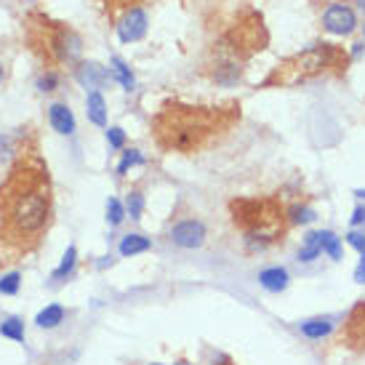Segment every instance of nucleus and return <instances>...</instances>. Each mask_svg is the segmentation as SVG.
Instances as JSON below:
<instances>
[{"label":"nucleus","mask_w":365,"mask_h":365,"mask_svg":"<svg viewBox=\"0 0 365 365\" xmlns=\"http://www.w3.org/2000/svg\"><path fill=\"white\" fill-rule=\"evenodd\" d=\"M48 120H51L53 131L59 133H72L75 131V115L67 104H51L48 107Z\"/></svg>","instance_id":"nucleus-14"},{"label":"nucleus","mask_w":365,"mask_h":365,"mask_svg":"<svg viewBox=\"0 0 365 365\" xmlns=\"http://www.w3.org/2000/svg\"><path fill=\"white\" fill-rule=\"evenodd\" d=\"M75 259H78V251H75V245L67 248V254H64V262L59 264V269L53 272V280H61V277H67V274L75 269Z\"/></svg>","instance_id":"nucleus-24"},{"label":"nucleus","mask_w":365,"mask_h":365,"mask_svg":"<svg viewBox=\"0 0 365 365\" xmlns=\"http://www.w3.org/2000/svg\"><path fill=\"white\" fill-rule=\"evenodd\" d=\"M355 280H357V283H363V285H365V254H363V259H360V264H357Z\"/></svg>","instance_id":"nucleus-32"},{"label":"nucleus","mask_w":365,"mask_h":365,"mask_svg":"<svg viewBox=\"0 0 365 365\" xmlns=\"http://www.w3.org/2000/svg\"><path fill=\"white\" fill-rule=\"evenodd\" d=\"M125 208H128V213H131V219H142V211H144L142 192H128V200H125Z\"/></svg>","instance_id":"nucleus-27"},{"label":"nucleus","mask_w":365,"mask_h":365,"mask_svg":"<svg viewBox=\"0 0 365 365\" xmlns=\"http://www.w3.org/2000/svg\"><path fill=\"white\" fill-rule=\"evenodd\" d=\"M171 240L179 248H200L205 240V227L195 219H184L171 230Z\"/></svg>","instance_id":"nucleus-10"},{"label":"nucleus","mask_w":365,"mask_h":365,"mask_svg":"<svg viewBox=\"0 0 365 365\" xmlns=\"http://www.w3.org/2000/svg\"><path fill=\"white\" fill-rule=\"evenodd\" d=\"M352 224H365V208L360 205V208H355V213H352Z\"/></svg>","instance_id":"nucleus-33"},{"label":"nucleus","mask_w":365,"mask_h":365,"mask_svg":"<svg viewBox=\"0 0 365 365\" xmlns=\"http://www.w3.org/2000/svg\"><path fill=\"white\" fill-rule=\"evenodd\" d=\"M53 222V182L35 133H21L0 179V269L30 259Z\"/></svg>","instance_id":"nucleus-1"},{"label":"nucleus","mask_w":365,"mask_h":365,"mask_svg":"<svg viewBox=\"0 0 365 365\" xmlns=\"http://www.w3.org/2000/svg\"><path fill=\"white\" fill-rule=\"evenodd\" d=\"M232 224L243 232L248 248L262 251L280 243L288 232V213L274 197H237L230 203Z\"/></svg>","instance_id":"nucleus-4"},{"label":"nucleus","mask_w":365,"mask_h":365,"mask_svg":"<svg viewBox=\"0 0 365 365\" xmlns=\"http://www.w3.org/2000/svg\"><path fill=\"white\" fill-rule=\"evenodd\" d=\"M21 32L27 48L46 67V72H59L61 67L81 64L83 38L67 21L51 19L43 11H27L21 19Z\"/></svg>","instance_id":"nucleus-3"},{"label":"nucleus","mask_w":365,"mask_h":365,"mask_svg":"<svg viewBox=\"0 0 365 365\" xmlns=\"http://www.w3.org/2000/svg\"><path fill=\"white\" fill-rule=\"evenodd\" d=\"M123 219H125V208H123V203L118 200V197H110V200H107V222H110L112 227H118Z\"/></svg>","instance_id":"nucleus-25"},{"label":"nucleus","mask_w":365,"mask_h":365,"mask_svg":"<svg viewBox=\"0 0 365 365\" xmlns=\"http://www.w3.org/2000/svg\"><path fill=\"white\" fill-rule=\"evenodd\" d=\"M363 35H365V24H363Z\"/></svg>","instance_id":"nucleus-37"},{"label":"nucleus","mask_w":365,"mask_h":365,"mask_svg":"<svg viewBox=\"0 0 365 365\" xmlns=\"http://www.w3.org/2000/svg\"><path fill=\"white\" fill-rule=\"evenodd\" d=\"M75 78H78L86 88H93V91H96L99 86H104V83L110 81V72L91 61V64H78V67H75Z\"/></svg>","instance_id":"nucleus-11"},{"label":"nucleus","mask_w":365,"mask_h":365,"mask_svg":"<svg viewBox=\"0 0 365 365\" xmlns=\"http://www.w3.org/2000/svg\"><path fill=\"white\" fill-rule=\"evenodd\" d=\"M64 307L61 304H48L46 309H41L38 312V317H35V323L41 325V328H56V325L64 320Z\"/></svg>","instance_id":"nucleus-17"},{"label":"nucleus","mask_w":365,"mask_h":365,"mask_svg":"<svg viewBox=\"0 0 365 365\" xmlns=\"http://www.w3.org/2000/svg\"><path fill=\"white\" fill-rule=\"evenodd\" d=\"M349 67V53L341 46L334 43H320L312 46L302 53H294L285 61H280L267 78L262 81V88H288V86H299L304 81L320 78V75H344Z\"/></svg>","instance_id":"nucleus-5"},{"label":"nucleus","mask_w":365,"mask_h":365,"mask_svg":"<svg viewBox=\"0 0 365 365\" xmlns=\"http://www.w3.org/2000/svg\"><path fill=\"white\" fill-rule=\"evenodd\" d=\"M320 254H323V245H320V232H307L304 245L299 248V262H314Z\"/></svg>","instance_id":"nucleus-18"},{"label":"nucleus","mask_w":365,"mask_h":365,"mask_svg":"<svg viewBox=\"0 0 365 365\" xmlns=\"http://www.w3.org/2000/svg\"><path fill=\"white\" fill-rule=\"evenodd\" d=\"M285 213H288V222L291 224H309V222H314V216H317L309 205H302V203L291 205Z\"/></svg>","instance_id":"nucleus-20"},{"label":"nucleus","mask_w":365,"mask_h":365,"mask_svg":"<svg viewBox=\"0 0 365 365\" xmlns=\"http://www.w3.org/2000/svg\"><path fill=\"white\" fill-rule=\"evenodd\" d=\"M323 27L334 35H349L357 27L355 9L349 3H331L323 14Z\"/></svg>","instance_id":"nucleus-7"},{"label":"nucleus","mask_w":365,"mask_h":365,"mask_svg":"<svg viewBox=\"0 0 365 365\" xmlns=\"http://www.w3.org/2000/svg\"><path fill=\"white\" fill-rule=\"evenodd\" d=\"M320 245H323V254H328L331 259H341V240L331 230H320Z\"/></svg>","instance_id":"nucleus-19"},{"label":"nucleus","mask_w":365,"mask_h":365,"mask_svg":"<svg viewBox=\"0 0 365 365\" xmlns=\"http://www.w3.org/2000/svg\"><path fill=\"white\" fill-rule=\"evenodd\" d=\"M38 86H41V91H53L59 86V72H46Z\"/></svg>","instance_id":"nucleus-31"},{"label":"nucleus","mask_w":365,"mask_h":365,"mask_svg":"<svg viewBox=\"0 0 365 365\" xmlns=\"http://www.w3.org/2000/svg\"><path fill=\"white\" fill-rule=\"evenodd\" d=\"M240 120V107H195L184 102H165L155 112L153 136L163 153L195 155L208 150Z\"/></svg>","instance_id":"nucleus-2"},{"label":"nucleus","mask_w":365,"mask_h":365,"mask_svg":"<svg viewBox=\"0 0 365 365\" xmlns=\"http://www.w3.org/2000/svg\"><path fill=\"white\" fill-rule=\"evenodd\" d=\"M0 334L6 336V339H14V341H24V323H21L19 317H9L0 325Z\"/></svg>","instance_id":"nucleus-22"},{"label":"nucleus","mask_w":365,"mask_h":365,"mask_svg":"<svg viewBox=\"0 0 365 365\" xmlns=\"http://www.w3.org/2000/svg\"><path fill=\"white\" fill-rule=\"evenodd\" d=\"M0 83H3V67H0Z\"/></svg>","instance_id":"nucleus-36"},{"label":"nucleus","mask_w":365,"mask_h":365,"mask_svg":"<svg viewBox=\"0 0 365 365\" xmlns=\"http://www.w3.org/2000/svg\"><path fill=\"white\" fill-rule=\"evenodd\" d=\"M363 227H365V224H363Z\"/></svg>","instance_id":"nucleus-38"},{"label":"nucleus","mask_w":365,"mask_h":365,"mask_svg":"<svg viewBox=\"0 0 365 365\" xmlns=\"http://www.w3.org/2000/svg\"><path fill=\"white\" fill-rule=\"evenodd\" d=\"M107 142H110L112 150H120L123 144H125V133H123V128H110V131H107Z\"/></svg>","instance_id":"nucleus-30"},{"label":"nucleus","mask_w":365,"mask_h":365,"mask_svg":"<svg viewBox=\"0 0 365 365\" xmlns=\"http://www.w3.org/2000/svg\"><path fill=\"white\" fill-rule=\"evenodd\" d=\"M344 341L357 352H365V299L352 307V312L344 323Z\"/></svg>","instance_id":"nucleus-8"},{"label":"nucleus","mask_w":365,"mask_h":365,"mask_svg":"<svg viewBox=\"0 0 365 365\" xmlns=\"http://www.w3.org/2000/svg\"><path fill=\"white\" fill-rule=\"evenodd\" d=\"M336 328L334 317H309V320H304V323L299 325V331H302V336H307V339H312V341H320V339H325V336L331 334Z\"/></svg>","instance_id":"nucleus-13"},{"label":"nucleus","mask_w":365,"mask_h":365,"mask_svg":"<svg viewBox=\"0 0 365 365\" xmlns=\"http://www.w3.org/2000/svg\"><path fill=\"white\" fill-rule=\"evenodd\" d=\"M150 240L144 237V235H125L120 240V256H136V254H144V251H150Z\"/></svg>","instance_id":"nucleus-16"},{"label":"nucleus","mask_w":365,"mask_h":365,"mask_svg":"<svg viewBox=\"0 0 365 365\" xmlns=\"http://www.w3.org/2000/svg\"><path fill=\"white\" fill-rule=\"evenodd\" d=\"M346 243L352 245L360 256L365 254V232H357V230H352V232L346 235Z\"/></svg>","instance_id":"nucleus-29"},{"label":"nucleus","mask_w":365,"mask_h":365,"mask_svg":"<svg viewBox=\"0 0 365 365\" xmlns=\"http://www.w3.org/2000/svg\"><path fill=\"white\" fill-rule=\"evenodd\" d=\"M144 158L139 155V150H128V153H123V160L118 163V173H125L128 168H133V165H142Z\"/></svg>","instance_id":"nucleus-26"},{"label":"nucleus","mask_w":365,"mask_h":365,"mask_svg":"<svg viewBox=\"0 0 365 365\" xmlns=\"http://www.w3.org/2000/svg\"><path fill=\"white\" fill-rule=\"evenodd\" d=\"M86 107H88V118H91V123H96V125H104V123H107V102H104V96L99 91L88 93Z\"/></svg>","instance_id":"nucleus-15"},{"label":"nucleus","mask_w":365,"mask_h":365,"mask_svg":"<svg viewBox=\"0 0 365 365\" xmlns=\"http://www.w3.org/2000/svg\"><path fill=\"white\" fill-rule=\"evenodd\" d=\"M269 41L267 35V27H264L262 14L256 11H245L237 16L230 30L224 32V38L216 43V61H227V64H240L243 59L254 56L256 51H262Z\"/></svg>","instance_id":"nucleus-6"},{"label":"nucleus","mask_w":365,"mask_h":365,"mask_svg":"<svg viewBox=\"0 0 365 365\" xmlns=\"http://www.w3.org/2000/svg\"><path fill=\"white\" fill-rule=\"evenodd\" d=\"M355 3H357V9L365 11V0H355Z\"/></svg>","instance_id":"nucleus-34"},{"label":"nucleus","mask_w":365,"mask_h":365,"mask_svg":"<svg viewBox=\"0 0 365 365\" xmlns=\"http://www.w3.org/2000/svg\"><path fill=\"white\" fill-rule=\"evenodd\" d=\"M355 195H357V197H365V190H357Z\"/></svg>","instance_id":"nucleus-35"},{"label":"nucleus","mask_w":365,"mask_h":365,"mask_svg":"<svg viewBox=\"0 0 365 365\" xmlns=\"http://www.w3.org/2000/svg\"><path fill=\"white\" fill-rule=\"evenodd\" d=\"M147 32V14L142 9H131L125 11L118 21V35H120L123 43H136L144 38Z\"/></svg>","instance_id":"nucleus-9"},{"label":"nucleus","mask_w":365,"mask_h":365,"mask_svg":"<svg viewBox=\"0 0 365 365\" xmlns=\"http://www.w3.org/2000/svg\"><path fill=\"white\" fill-rule=\"evenodd\" d=\"M102 3H104L107 16H110V19H115L118 14H125V11H131V9H139V3H142V0H102Z\"/></svg>","instance_id":"nucleus-21"},{"label":"nucleus","mask_w":365,"mask_h":365,"mask_svg":"<svg viewBox=\"0 0 365 365\" xmlns=\"http://www.w3.org/2000/svg\"><path fill=\"white\" fill-rule=\"evenodd\" d=\"M259 283H262L264 291L280 294V291H285L288 283H291V274H288V269H283V267H269V269H262V272H259Z\"/></svg>","instance_id":"nucleus-12"},{"label":"nucleus","mask_w":365,"mask_h":365,"mask_svg":"<svg viewBox=\"0 0 365 365\" xmlns=\"http://www.w3.org/2000/svg\"><path fill=\"white\" fill-rule=\"evenodd\" d=\"M112 72L118 75V81L123 83V88H125V91H131V88H133V75H131V70L125 67V61L112 59Z\"/></svg>","instance_id":"nucleus-23"},{"label":"nucleus","mask_w":365,"mask_h":365,"mask_svg":"<svg viewBox=\"0 0 365 365\" xmlns=\"http://www.w3.org/2000/svg\"><path fill=\"white\" fill-rule=\"evenodd\" d=\"M19 272H9L0 277V294H16L19 291Z\"/></svg>","instance_id":"nucleus-28"}]
</instances>
